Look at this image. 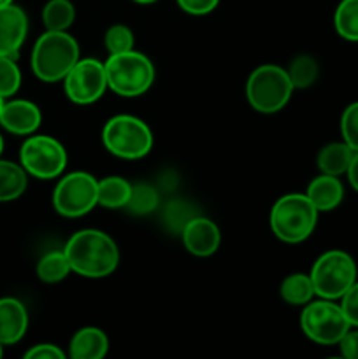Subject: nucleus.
Returning a JSON list of instances; mask_svg holds the SVG:
<instances>
[{"mask_svg":"<svg viewBox=\"0 0 358 359\" xmlns=\"http://www.w3.org/2000/svg\"><path fill=\"white\" fill-rule=\"evenodd\" d=\"M337 34L350 42H358V0H340L333 14Z\"/></svg>","mask_w":358,"mask_h":359,"instance_id":"24","label":"nucleus"},{"mask_svg":"<svg viewBox=\"0 0 358 359\" xmlns=\"http://www.w3.org/2000/svg\"><path fill=\"white\" fill-rule=\"evenodd\" d=\"M102 142L111 154L121 160H139L153 149V132L140 118L118 114L107 119L102 128Z\"/></svg>","mask_w":358,"mask_h":359,"instance_id":"5","label":"nucleus"},{"mask_svg":"<svg viewBox=\"0 0 358 359\" xmlns=\"http://www.w3.org/2000/svg\"><path fill=\"white\" fill-rule=\"evenodd\" d=\"M195 216H199V214L193 212L190 203L181 202V200L171 202L167 209H165V223H167V226L171 228V230L179 231V235H181L183 228H185Z\"/></svg>","mask_w":358,"mask_h":359,"instance_id":"29","label":"nucleus"},{"mask_svg":"<svg viewBox=\"0 0 358 359\" xmlns=\"http://www.w3.org/2000/svg\"><path fill=\"white\" fill-rule=\"evenodd\" d=\"M158 203H160V195L157 189L147 182H137L132 184V193L125 209L133 216H147L157 210Z\"/></svg>","mask_w":358,"mask_h":359,"instance_id":"25","label":"nucleus"},{"mask_svg":"<svg viewBox=\"0 0 358 359\" xmlns=\"http://www.w3.org/2000/svg\"><path fill=\"white\" fill-rule=\"evenodd\" d=\"M21 86V70L16 58L13 56H0V97H13Z\"/></svg>","mask_w":358,"mask_h":359,"instance_id":"27","label":"nucleus"},{"mask_svg":"<svg viewBox=\"0 0 358 359\" xmlns=\"http://www.w3.org/2000/svg\"><path fill=\"white\" fill-rule=\"evenodd\" d=\"M74 273L86 279L109 277L119 263V249L107 233L93 228L79 230L63 248Z\"/></svg>","mask_w":358,"mask_h":359,"instance_id":"1","label":"nucleus"},{"mask_svg":"<svg viewBox=\"0 0 358 359\" xmlns=\"http://www.w3.org/2000/svg\"><path fill=\"white\" fill-rule=\"evenodd\" d=\"M27 359H63L65 353L53 344H37L25 353Z\"/></svg>","mask_w":358,"mask_h":359,"instance_id":"33","label":"nucleus"},{"mask_svg":"<svg viewBox=\"0 0 358 359\" xmlns=\"http://www.w3.org/2000/svg\"><path fill=\"white\" fill-rule=\"evenodd\" d=\"M104 67L109 90L119 97H140L154 83L153 62L135 49L119 55H109Z\"/></svg>","mask_w":358,"mask_h":359,"instance_id":"4","label":"nucleus"},{"mask_svg":"<svg viewBox=\"0 0 358 359\" xmlns=\"http://www.w3.org/2000/svg\"><path fill=\"white\" fill-rule=\"evenodd\" d=\"M28 330V312L18 298H0V344L14 346Z\"/></svg>","mask_w":358,"mask_h":359,"instance_id":"15","label":"nucleus"},{"mask_svg":"<svg viewBox=\"0 0 358 359\" xmlns=\"http://www.w3.org/2000/svg\"><path fill=\"white\" fill-rule=\"evenodd\" d=\"M4 102H6V100H4V98L0 97V111H2V105H4Z\"/></svg>","mask_w":358,"mask_h":359,"instance_id":"39","label":"nucleus"},{"mask_svg":"<svg viewBox=\"0 0 358 359\" xmlns=\"http://www.w3.org/2000/svg\"><path fill=\"white\" fill-rule=\"evenodd\" d=\"M28 186V174L21 163L0 158V202L20 198Z\"/></svg>","mask_w":358,"mask_h":359,"instance_id":"19","label":"nucleus"},{"mask_svg":"<svg viewBox=\"0 0 358 359\" xmlns=\"http://www.w3.org/2000/svg\"><path fill=\"white\" fill-rule=\"evenodd\" d=\"M293 90L286 69L272 63L256 67L246 81V98L262 114H274L286 107Z\"/></svg>","mask_w":358,"mask_h":359,"instance_id":"6","label":"nucleus"},{"mask_svg":"<svg viewBox=\"0 0 358 359\" xmlns=\"http://www.w3.org/2000/svg\"><path fill=\"white\" fill-rule=\"evenodd\" d=\"M132 184L119 175H109L98 181V205L104 209H125Z\"/></svg>","mask_w":358,"mask_h":359,"instance_id":"20","label":"nucleus"},{"mask_svg":"<svg viewBox=\"0 0 358 359\" xmlns=\"http://www.w3.org/2000/svg\"><path fill=\"white\" fill-rule=\"evenodd\" d=\"M79 44L69 32L46 30L34 44L30 65L37 79L58 83L79 62Z\"/></svg>","mask_w":358,"mask_h":359,"instance_id":"2","label":"nucleus"},{"mask_svg":"<svg viewBox=\"0 0 358 359\" xmlns=\"http://www.w3.org/2000/svg\"><path fill=\"white\" fill-rule=\"evenodd\" d=\"M14 0H0V7H4V6H9V4H13Z\"/></svg>","mask_w":358,"mask_h":359,"instance_id":"37","label":"nucleus"},{"mask_svg":"<svg viewBox=\"0 0 358 359\" xmlns=\"http://www.w3.org/2000/svg\"><path fill=\"white\" fill-rule=\"evenodd\" d=\"M305 196L311 200L318 212H329L337 209L344 198V186L336 175L319 174L309 182Z\"/></svg>","mask_w":358,"mask_h":359,"instance_id":"16","label":"nucleus"},{"mask_svg":"<svg viewBox=\"0 0 358 359\" xmlns=\"http://www.w3.org/2000/svg\"><path fill=\"white\" fill-rule=\"evenodd\" d=\"M288 76H290L291 84L297 90H304V88H309L311 84L316 83L319 74L318 62H316L312 56L309 55H300L297 58L291 60L290 67L286 69Z\"/></svg>","mask_w":358,"mask_h":359,"instance_id":"26","label":"nucleus"},{"mask_svg":"<svg viewBox=\"0 0 358 359\" xmlns=\"http://www.w3.org/2000/svg\"><path fill=\"white\" fill-rule=\"evenodd\" d=\"M300 328L309 340L319 346H337L351 330L350 321L344 316L339 304L319 298L304 305L300 314Z\"/></svg>","mask_w":358,"mask_h":359,"instance_id":"8","label":"nucleus"},{"mask_svg":"<svg viewBox=\"0 0 358 359\" xmlns=\"http://www.w3.org/2000/svg\"><path fill=\"white\" fill-rule=\"evenodd\" d=\"M132 2L142 4V6H147V4H154V2H157V0H132Z\"/></svg>","mask_w":358,"mask_h":359,"instance_id":"36","label":"nucleus"},{"mask_svg":"<svg viewBox=\"0 0 358 359\" xmlns=\"http://www.w3.org/2000/svg\"><path fill=\"white\" fill-rule=\"evenodd\" d=\"M98 205V179L88 172L63 175L53 191V207L63 217H81Z\"/></svg>","mask_w":358,"mask_h":359,"instance_id":"9","label":"nucleus"},{"mask_svg":"<svg viewBox=\"0 0 358 359\" xmlns=\"http://www.w3.org/2000/svg\"><path fill=\"white\" fill-rule=\"evenodd\" d=\"M2 151H4V139L2 135H0V154H2Z\"/></svg>","mask_w":358,"mask_h":359,"instance_id":"38","label":"nucleus"},{"mask_svg":"<svg viewBox=\"0 0 358 359\" xmlns=\"http://www.w3.org/2000/svg\"><path fill=\"white\" fill-rule=\"evenodd\" d=\"M279 293L281 298L288 305H295V307H304L316 294L309 273H291V276H288L281 283Z\"/></svg>","mask_w":358,"mask_h":359,"instance_id":"21","label":"nucleus"},{"mask_svg":"<svg viewBox=\"0 0 358 359\" xmlns=\"http://www.w3.org/2000/svg\"><path fill=\"white\" fill-rule=\"evenodd\" d=\"M65 95L77 105H90L107 90L104 63L95 58H79L63 79Z\"/></svg>","mask_w":358,"mask_h":359,"instance_id":"11","label":"nucleus"},{"mask_svg":"<svg viewBox=\"0 0 358 359\" xmlns=\"http://www.w3.org/2000/svg\"><path fill=\"white\" fill-rule=\"evenodd\" d=\"M340 309L351 326L358 328V283H354L346 293L340 297Z\"/></svg>","mask_w":358,"mask_h":359,"instance_id":"31","label":"nucleus"},{"mask_svg":"<svg viewBox=\"0 0 358 359\" xmlns=\"http://www.w3.org/2000/svg\"><path fill=\"white\" fill-rule=\"evenodd\" d=\"M340 133L343 140L353 151H358V102L347 105L340 116Z\"/></svg>","mask_w":358,"mask_h":359,"instance_id":"30","label":"nucleus"},{"mask_svg":"<svg viewBox=\"0 0 358 359\" xmlns=\"http://www.w3.org/2000/svg\"><path fill=\"white\" fill-rule=\"evenodd\" d=\"M133 42H135L133 41V34L126 25H112L104 35V46L109 55L132 51Z\"/></svg>","mask_w":358,"mask_h":359,"instance_id":"28","label":"nucleus"},{"mask_svg":"<svg viewBox=\"0 0 358 359\" xmlns=\"http://www.w3.org/2000/svg\"><path fill=\"white\" fill-rule=\"evenodd\" d=\"M340 347V354L347 359H358V332H347L337 344Z\"/></svg>","mask_w":358,"mask_h":359,"instance_id":"34","label":"nucleus"},{"mask_svg":"<svg viewBox=\"0 0 358 359\" xmlns=\"http://www.w3.org/2000/svg\"><path fill=\"white\" fill-rule=\"evenodd\" d=\"M346 174H347V181H350L351 188H353L354 191H358V151H354Z\"/></svg>","mask_w":358,"mask_h":359,"instance_id":"35","label":"nucleus"},{"mask_svg":"<svg viewBox=\"0 0 358 359\" xmlns=\"http://www.w3.org/2000/svg\"><path fill=\"white\" fill-rule=\"evenodd\" d=\"M178 6L192 16H206L218 7L220 0H175Z\"/></svg>","mask_w":358,"mask_h":359,"instance_id":"32","label":"nucleus"},{"mask_svg":"<svg viewBox=\"0 0 358 359\" xmlns=\"http://www.w3.org/2000/svg\"><path fill=\"white\" fill-rule=\"evenodd\" d=\"M42 123V112L34 102L9 100L4 102L0 111V125L13 135H34Z\"/></svg>","mask_w":358,"mask_h":359,"instance_id":"13","label":"nucleus"},{"mask_svg":"<svg viewBox=\"0 0 358 359\" xmlns=\"http://www.w3.org/2000/svg\"><path fill=\"white\" fill-rule=\"evenodd\" d=\"M181 238L190 255L197 258H207L220 249L221 231L209 217L195 216L183 228Z\"/></svg>","mask_w":358,"mask_h":359,"instance_id":"12","label":"nucleus"},{"mask_svg":"<svg viewBox=\"0 0 358 359\" xmlns=\"http://www.w3.org/2000/svg\"><path fill=\"white\" fill-rule=\"evenodd\" d=\"M318 214L305 193H290L281 196L270 209V230L286 244H300L314 231Z\"/></svg>","mask_w":358,"mask_h":359,"instance_id":"3","label":"nucleus"},{"mask_svg":"<svg viewBox=\"0 0 358 359\" xmlns=\"http://www.w3.org/2000/svg\"><path fill=\"white\" fill-rule=\"evenodd\" d=\"M309 276L319 298L336 302L357 283V263L347 252L333 249L316 259Z\"/></svg>","mask_w":358,"mask_h":359,"instance_id":"7","label":"nucleus"},{"mask_svg":"<svg viewBox=\"0 0 358 359\" xmlns=\"http://www.w3.org/2000/svg\"><path fill=\"white\" fill-rule=\"evenodd\" d=\"M2 347L4 346H2V344H0V358H2Z\"/></svg>","mask_w":358,"mask_h":359,"instance_id":"40","label":"nucleus"},{"mask_svg":"<svg viewBox=\"0 0 358 359\" xmlns=\"http://www.w3.org/2000/svg\"><path fill=\"white\" fill-rule=\"evenodd\" d=\"M109 351V339L100 328L86 326L76 332L69 346L72 359H102Z\"/></svg>","mask_w":358,"mask_h":359,"instance_id":"17","label":"nucleus"},{"mask_svg":"<svg viewBox=\"0 0 358 359\" xmlns=\"http://www.w3.org/2000/svg\"><path fill=\"white\" fill-rule=\"evenodd\" d=\"M67 149L49 135H30L20 149V163L32 177L49 181L60 177L67 167Z\"/></svg>","mask_w":358,"mask_h":359,"instance_id":"10","label":"nucleus"},{"mask_svg":"<svg viewBox=\"0 0 358 359\" xmlns=\"http://www.w3.org/2000/svg\"><path fill=\"white\" fill-rule=\"evenodd\" d=\"M28 34V18L16 4L0 7V56L16 58Z\"/></svg>","mask_w":358,"mask_h":359,"instance_id":"14","label":"nucleus"},{"mask_svg":"<svg viewBox=\"0 0 358 359\" xmlns=\"http://www.w3.org/2000/svg\"><path fill=\"white\" fill-rule=\"evenodd\" d=\"M353 154L354 151L344 140L343 142L326 144L325 147L319 149L318 158H316V165H318L321 174L339 177V175L347 172V167H350Z\"/></svg>","mask_w":358,"mask_h":359,"instance_id":"18","label":"nucleus"},{"mask_svg":"<svg viewBox=\"0 0 358 359\" xmlns=\"http://www.w3.org/2000/svg\"><path fill=\"white\" fill-rule=\"evenodd\" d=\"M76 20V9L70 0H48L42 9V23L46 30L67 32Z\"/></svg>","mask_w":358,"mask_h":359,"instance_id":"22","label":"nucleus"},{"mask_svg":"<svg viewBox=\"0 0 358 359\" xmlns=\"http://www.w3.org/2000/svg\"><path fill=\"white\" fill-rule=\"evenodd\" d=\"M72 272L65 251H51L37 263V277L46 284L62 283Z\"/></svg>","mask_w":358,"mask_h":359,"instance_id":"23","label":"nucleus"}]
</instances>
